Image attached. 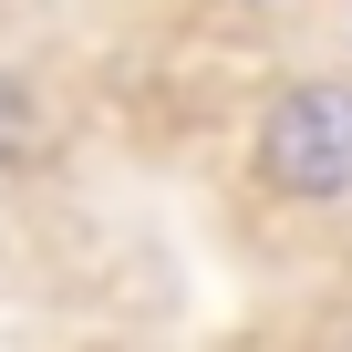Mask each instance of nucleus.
<instances>
[{
    "label": "nucleus",
    "instance_id": "7ed1b4c3",
    "mask_svg": "<svg viewBox=\"0 0 352 352\" xmlns=\"http://www.w3.org/2000/svg\"><path fill=\"white\" fill-rule=\"evenodd\" d=\"M239 11H280V0H239Z\"/></svg>",
    "mask_w": 352,
    "mask_h": 352
},
{
    "label": "nucleus",
    "instance_id": "f257e3e1",
    "mask_svg": "<svg viewBox=\"0 0 352 352\" xmlns=\"http://www.w3.org/2000/svg\"><path fill=\"white\" fill-rule=\"evenodd\" d=\"M249 166H259V187L290 197V208H331V197H352V83H342V73L280 83V94L259 104Z\"/></svg>",
    "mask_w": 352,
    "mask_h": 352
},
{
    "label": "nucleus",
    "instance_id": "f03ea898",
    "mask_svg": "<svg viewBox=\"0 0 352 352\" xmlns=\"http://www.w3.org/2000/svg\"><path fill=\"white\" fill-rule=\"evenodd\" d=\"M11 155H32V104L11 94V73H0V166Z\"/></svg>",
    "mask_w": 352,
    "mask_h": 352
}]
</instances>
